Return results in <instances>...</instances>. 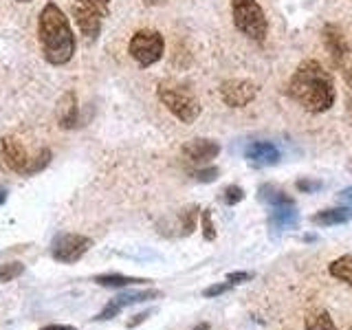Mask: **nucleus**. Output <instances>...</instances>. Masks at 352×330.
<instances>
[{
    "label": "nucleus",
    "instance_id": "f257e3e1",
    "mask_svg": "<svg viewBox=\"0 0 352 330\" xmlns=\"http://www.w3.org/2000/svg\"><path fill=\"white\" fill-rule=\"evenodd\" d=\"M286 95L315 115L330 110L337 99L333 75L317 60H304L297 66L286 84Z\"/></svg>",
    "mask_w": 352,
    "mask_h": 330
},
{
    "label": "nucleus",
    "instance_id": "412c9836",
    "mask_svg": "<svg viewBox=\"0 0 352 330\" xmlns=\"http://www.w3.org/2000/svg\"><path fill=\"white\" fill-rule=\"evenodd\" d=\"M51 163V150H40L36 157H33L31 161H29V168H27V176H33V174H38V172H42L44 168H47V165Z\"/></svg>",
    "mask_w": 352,
    "mask_h": 330
},
{
    "label": "nucleus",
    "instance_id": "72a5a7b5",
    "mask_svg": "<svg viewBox=\"0 0 352 330\" xmlns=\"http://www.w3.org/2000/svg\"><path fill=\"white\" fill-rule=\"evenodd\" d=\"M5 201H7V190L0 187V205H5Z\"/></svg>",
    "mask_w": 352,
    "mask_h": 330
},
{
    "label": "nucleus",
    "instance_id": "f03ea898",
    "mask_svg": "<svg viewBox=\"0 0 352 330\" xmlns=\"http://www.w3.org/2000/svg\"><path fill=\"white\" fill-rule=\"evenodd\" d=\"M38 42L44 60L53 66H62L71 62L75 53V33L64 11L55 5L47 3L38 16Z\"/></svg>",
    "mask_w": 352,
    "mask_h": 330
},
{
    "label": "nucleus",
    "instance_id": "7ed1b4c3",
    "mask_svg": "<svg viewBox=\"0 0 352 330\" xmlns=\"http://www.w3.org/2000/svg\"><path fill=\"white\" fill-rule=\"evenodd\" d=\"M157 97L176 119L183 121V124H194V121L201 117V102H198L190 88H185L181 84L161 82L157 86Z\"/></svg>",
    "mask_w": 352,
    "mask_h": 330
},
{
    "label": "nucleus",
    "instance_id": "9b49d317",
    "mask_svg": "<svg viewBox=\"0 0 352 330\" xmlns=\"http://www.w3.org/2000/svg\"><path fill=\"white\" fill-rule=\"evenodd\" d=\"M183 154H185L187 161L203 165V163H209L212 159L218 157L220 146L212 139H192L190 143H185L183 146Z\"/></svg>",
    "mask_w": 352,
    "mask_h": 330
},
{
    "label": "nucleus",
    "instance_id": "4468645a",
    "mask_svg": "<svg viewBox=\"0 0 352 330\" xmlns=\"http://www.w3.org/2000/svg\"><path fill=\"white\" fill-rule=\"evenodd\" d=\"M297 216L295 212V203L293 205H282V207H271V225L275 229H291L297 225Z\"/></svg>",
    "mask_w": 352,
    "mask_h": 330
},
{
    "label": "nucleus",
    "instance_id": "aec40b11",
    "mask_svg": "<svg viewBox=\"0 0 352 330\" xmlns=\"http://www.w3.org/2000/svg\"><path fill=\"white\" fill-rule=\"evenodd\" d=\"M99 286H108V289H121V286H132V284H143L146 280L141 278H128V275H99L95 278Z\"/></svg>",
    "mask_w": 352,
    "mask_h": 330
},
{
    "label": "nucleus",
    "instance_id": "7c9ffc66",
    "mask_svg": "<svg viewBox=\"0 0 352 330\" xmlns=\"http://www.w3.org/2000/svg\"><path fill=\"white\" fill-rule=\"evenodd\" d=\"M339 198H341V203H346V205H350L352 207V187H348V190H344L339 194Z\"/></svg>",
    "mask_w": 352,
    "mask_h": 330
},
{
    "label": "nucleus",
    "instance_id": "bb28decb",
    "mask_svg": "<svg viewBox=\"0 0 352 330\" xmlns=\"http://www.w3.org/2000/svg\"><path fill=\"white\" fill-rule=\"evenodd\" d=\"M297 190H300V192H317V190H322V181L302 179V181H297Z\"/></svg>",
    "mask_w": 352,
    "mask_h": 330
},
{
    "label": "nucleus",
    "instance_id": "393cba45",
    "mask_svg": "<svg viewBox=\"0 0 352 330\" xmlns=\"http://www.w3.org/2000/svg\"><path fill=\"white\" fill-rule=\"evenodd\" d=\"M77 5H84V7H93L97 11H102L104 16H108V11H110V3L113 0H75Z\"/></svg>",
    "mask_w": 352,
    "mask_h": 330
},
{
    "label": "nucleus",
    "instance_id": "1a4fd4ad",
    "mask_svg": "<svg viewBox=\"0 0 352 330\" xmlns=\"http://www.w3.org/2000/svg\"><path fill=\"white\" fill-rule=\"evenodd\" d=\"M29 152L27 148L16 137H3V143H0V163L9 168L11 172L25 174L29 168Z\"/></svg>",
    "mask_w": 352,
    "mask_h": 330
},
{
    "label": "nucleus",
    "instance_id": "ddd939ff",
    "mask_svg": "<svg viewBox=\"0 0 352 330\" xmlns=\"http://www.w3.org/2000/svg\"><path fill=\"white\" fill-rule=\"evenodd\" d=\"M58 121L64 130L77 126V97L75 93H64L58 106Z\"/></svg>",
    "mask_w": 352,
    "mask_h": 330
},
{
    "label": "nucleus",
    "instance_id": "a211bd4d",
    "mask_svg": "<svg viewBox=\"0 0 352 330\" xmlns=\"http://www.w3.org/2000/svg\"><path fill=\"white\" fill-rule=\"evenodd\" d=\"M306 330H337V326L326 311H313L306 317Z\"/></svg>",
    "mask_w": 352,
    "mask_h": 330
},
{
    "label": "nucleus",
    "instance_id": "cd10ccee",
    "mask_svg": "<svg viewBox=\"0 0 352 330\" xmlns=\"http://www.w3.org/2000/svg\"><path fill=\"white\" fill-rule=\"evenodd\" d=\"M247 280H251V273H247V271H234V273L227 275L229 284H240V282H247Z\"/></svg>",
    "mask_w": 352,
    "mask_h": 330
},
{
    "label": "nucleus",
    "instance_id": "f704fd0d",
    "mask_svg": "<svg viewBox=\"0 0 352 330\" xmlns=\"http://www.w3.org/2000/svg\"><path fill=\"white\" fill-rule=\"evenodd\" d=\"M194 330H209V324H198Z\"/></svg>",
    "mask_w": 352,
    "mask_h": 330
},
{
    "label": "nucleus",
    "instance_id": "b1692460",
    "mask_svg": "<svg viewBox=\"0 0 352 330\" xmlns=\"http://www.w3.org/2000/svg\"><path fill=\"white\" fill-rule=\"evenodd\" d=\"M201 220H203V236H205V240H214L216 238V229H214V223H212V212L205 209Z\"/></svg>",
    "mask_w": 352,
    "mask_h": 330
},
{
    "label": "nucleus",
    "instance_id": "c85d7f7f",
    "mask_svg": "<svg viewBox=\"0 0 352 330\" xmlns=\"http://www.w3.org/2000/svg\"><path fill=\"white\" fill-rule=\"evenodd\" d=\"M231 289V284H214L209 286V289H205V297H216V295H223Z\"/></svg>",
    "mask_w": 352,
    "mask_h": 330
},
{
    "label": "nucleus",
    "instance_id": "0eeeda50",
    "mask_svg": "<svg viewBox=\"0 0 352 330\" xmlns=\"http://www.w3.org/2000/svg\"><path fill=\"white\" fill-rule=\"evenodd\" d=\"M220 97L229 108H242L258 97V86L251 80H227L220 84Z\"/></svg>",
    "mask_w": 352,
    "mask_h": 330
},
{
    "label": "nucleus",
    "instance_id": "473e14b6",
    "mask_svg": "<svg viewBox=\"0 0 352 330\" xmlns=\"http://www.w3.org/2000/svg\"><path fill=\"white\" fill-rule=\"evenodd\" d=\"M148 317V313H141V315H137V319H132V322H128V328H135V326H139L143 319Z\"/></svg>",
    "mask_w": 352,
    "mask_h": 330
},
{
    "label": "nucleus",
    "instance_id": "6e6552de",
    "mask_svg": "<svg viewBox=\"0 0 352 330\" xmlns=\"http://www.w3.org/2000/svg\"><path fill=\"white\" fill-rule=\"evenodd\" d=\"M322 42L330 55V60L337 66V69H344V64L350 58V47H348V40L344 36L337 25H324L322 29Z\"/></svg>",
    "mask_w": 352,
    "mask_h": 330
},
{
    "label": "nucleus",
    "instance_id": "6ab92c4d",
    "mask_svg": "<svg viewBox=\"0 0 352 330\" xmlns=\"http://www.w3.org/2000/svg\"><path fill=\"white\" fill-rule=\"evenodd\" d=\"M161 293L159 291H139V293H124V295H117L115 297V304L119 308H126V306H132V304H141V302H148V300H154V297H159Z\"/></svg>",
    "mask_w": 352,
    "mask_h": 330
},
{
    "label": "nucleus",
    "instance_id": "2f4dec72",
    "mask_svg": "<svg viewBox=\"0 0 352 330\" xmlns=\"http://www.w3.org/2000/svg\"><path fill=\"white\" fill-rule=\"evenodd\" d=\"M42 330H77L73 326H62V324H53V326H44Z\"/></svg>",
    "mask_w": 352,
    "mask_h": 330
},
{
    "label": "nucleus",
    "instance_id": "4be33fe9",
    "mask_svg": "<svg viewBox=\"0 0 352 330\" xmlns=\"http://www.w3.org/2000/svg\"><path fill=\"white\" fill-rule=\"evenodd\" d=\"M25 267H22L20 262H11V264H5V267H0V282H9V280H16L18 275H22Z\"/></svg>",
    "mask_w": 352,
    "mask_h": 330
},
{
    "label": "nucleus",
    "instance_id": "20e7f679",
    "mask_svg": "<svg viewBox=\"0 0 352 330\" xmlns=\"http://www.w3.org/2000/svg\"><path fill=\"white\" fill-rule=\"evenodd\" d=\"M231 16L242 36L253 42H264L269 33V22L258 0H231Z\"/></svg>",
    "mask_w": 352,
    "mask_h": 330
},
{
    "label": "nucleus",
    "instance_id": "c756f323",
    "mask_svg": "<svg viewBox=\"0 0 352 330\" xmlns=\"http://www.w3.org/2000/svg\"><path fill=\"white\" fill-rule=\"evenodd\" d=\"M344 77H346V82H348V86L352 88V58H348V62L344 64Z\"/></svg>",
    "mask_w": 352,
    "mask_h": 330
},
{
    "label": "nucleus",
    "instance_id": "5701e85b",
    "mask_svg": "<svg viewBox=\"0 0 352 330\" xmlns=\"http://www.w3.org/2000/svg\"><path fill=\"white\" fill-rule=\"evenodd\" d=\"M242 198H245V192H242V187H238V185H229L223 192V201L227 205H238Z\"/></svg>",
    "mask_w": 352,
    "mask_h": 330
},
{
    "label": "nucleus",
    "instance_id": "9d476101",
    "mask_svg": "<svg viewBox=\"0 0 352 330\" xmlns=\"http://www.w3.org/2000/svg\"><path fill=\"white\" fill-rule=\"evenodd\" d=\"M73 18H75V25L80 29L82 36L88 42H95L102 33V25H104V14L97 11L93 7H84V5H73Z\"/></svg>",
    "mask_w": 352,
    "mask_h": 330
},
{
    "label": "nucleus",
    "instance_id": "f3484780",
    "mask_svg": "<svg viewBox=\"0 0 352 330\" xmlns=\"http://www.w3.org/2000/svg\"><path fill=\"white\" fill-rule=\"evenodd\" d=\"M260 198L267 205L271 207H282V205H293V198L291 196H286L282 190H278V187H273V185H262L260 187Z\"/></svg>",
    "mask_w": 352,
    "mask_h": 330
},
{
    "label": "nucleus",
    "instance_id": "39448f33",
    "mask_svg": "<svg viewBox=\"0 0 352 330\" xmlns=\"http://www.w3.org/2000/svg\"><path fill=\"white\" fill-rule=\"evenodd\" d=\"M163 51H165L163 36L159 31H152V29L137 31L135 36L130 38V44H128L130 58L135 60L139 66H143V69L157 64L163 58Z\"/></svg>",
    "mask_w": 352,
    "mask_h": 330
},
{
    "label": "nucleus",
    "instance_id": "dca6fc26",
    "mask_svg": "<svg viewBox=\"0 0 352 330\" xmlns=\"http://www.w3.org/2000/svg\"><path fill=\"white\" fill-rule=\"evenodd\" d=\"M330 275H333L335 280H341L346 284H352V253H348V256H341L337 260L330 262L328 267Z\"/></svg>",
    "mask_w": 352,
    "mask_h": 330
},
{
    "label": "nucleus",
    "instance_id": "f8f14e48",
    "mask_svg": "<svg viewBox=\"0 0 352 330\" xmlns=\"http://www.w3.org/2000/svg\"><path fill=\"white\" fill-rule=\"evenodd\" d=\"M245 157L251 165L264 168V165H275L280 161V150L271 141H253L245 150Z\"/></svg>",
    "mask_w": 352,
    "mask_h": 330
},
{
    "label": "nucleus",
    "instance_id": "2eb2a0df",
    "mask_svg": "<svg viewBox=\"0 0 352 330\" xmlns=\"http://www.w3.org/2000/svg\"><path fill=\"white\" fill-rule=\"evenodd\" d=\"M352 218V212L348 207H337V209H324V212H317L313 216V223L319 227H328V225H344Z\"/></svg>",
    "mask_w": 352,
    "mask_h": 330
},
{
    "label": "nucleus",
    "instance_id": "a878e982",
    "mask_svg": "<svg viewBox=\"0 0 352 330\" xmlns=\"http://www.w3.org/2000/svg\"><path fill=\"white\" fill-rule=\"evenodd\" d=\"M218 168H203V170H196L194 172V179L196 181H201V183H212L218 179Z\"/></svg>",
    "mask_w": 352,
    "mask_h": 330
},
{
    "label": "nucleus",
    "instance_id": "423d86ee",
    "mask_svg": "<svg viewBox=\"0 0 352 330\" xmlns=\"http://www.w3.org/2000/svg\"><path fill=\"white\" fill-rule=\"evenodd\" d=\"M91 238L80 234H60L51 245V256L62 264H73L84 258V253L91 249Z\"/></svg>",
    "mask_w": 352,
    "mask_h": 330
},
{
    "label": "nucleus",
    "instance_id": "c9c22d12",
    "mask_svg": "<svg viewBox=\"0 0 352 330\" xmlns=\"http://www.w3.org/2000/svg\"><path fill=\"white\" fill-rule=\"evenodd\" d=\"M18 3H31V0H18Z\"/></svg>",
    "mask_w": 352,
    "mask_h": 330
}]
</instances>
